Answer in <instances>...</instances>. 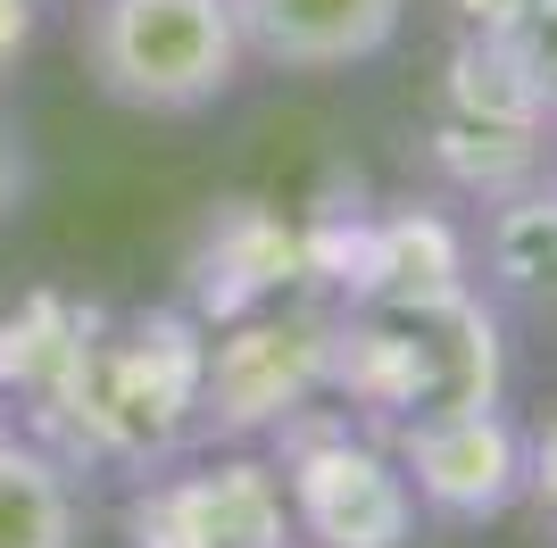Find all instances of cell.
<instances>
[{
    "mask_svg": "<svg viewBox=\"0 0 557 548\" xmlns=\"http://www.w3.org/2000/svg\"><path fill=\"white\" fill-rule=\"evenodd\" d=\"M0 433H9V399H0Z\"/></svg>",
    "mask_w": 557,
    "mask_h": 548,
    "instance_id": "cell-16",
    "label": "cell"
},
{
    "mask_svg": "<svg viewBox=\"0 0 557 548\" xmlns=\"http://www.w3.org/2000/svg\"><path fill=\"white\" fill-rule=\"evenodd\" d=\"M0 548H84L75 474L25 433H0Z\"/></svg>",
    "mask_w": 557,
    "mask_h": 548,
    "instance_id": "cell-11",
    "label": "cell"
},
{
    "mask_svg": "<svg viewBox=\"0 0 557 548\" xmlns=\"http://www.w3.org/2000/svg\"><path fill=\"white\" fill-rule=\"evenodd\" d=\"M25 183H34V166H25V141H17V125H0V225L17 216Z\"/></svg>",
    "mask_w": 557,
    "mask_h": 548,
    "instance_id": "cell-15",
    "label": "cell"
},
{
    "mask_svg": "<svg viewBox=\"0 0 557 548\" xmlns=\"http://www.w3.org/2000/svg\"><path fill=\"white\" fill-rule=\"evenodd\" d=\"M524 507L557 532V399L524 424Z\"/></svg>",
    "mask_w": 557,
    "mask_h": 548,
    "instance_id": "cell-13",
    "label": "cell"
},
{
    "mask_svg": "<svg viewBox=\"0 0 557 548\" xmlns=\"http://www.w3.org/2000/svg\"><path fill=\"white\" fill-rule=\"evenodd\" d=\"M549 150H557V125L533 109V91L516 84V67L491 42L458 34V50L442 59V84H433V125H424L433 175L491 208L549 175Z\"/></svg>",
    "mask_w": 557,
    "mask_h": 548,
    "instance_id": "cell-5",
    "label": "cell"
},
{
    "mask_svg": "<svg viewBox=\"0 0 557 548\" xmlns=\"http://www.w3.org/2000/svg\"><path fill=\"white\" fill-rule=\"evenodd\" d=\"M75 50L100 100L134 116H200L250 67L233 0H84Z\"/></svg>",
    "mask_w": 557,
    "mask_h": 548,
    "instance_id": "cell-3",
    "label": "cell"
},
{
    "mask_svg": "<svg viewBox=\"0 0 557 548\" xmlns=\"http://www.w3.org/2000/svg\"><path fill=\"white\" fill-rule=\"evenodd\" d=\"M125 540L134 548H300V524H292L275 457L225 449L141 482L125 499Z\"/></svg>",
    "mask_w": 557,
    "mask_h": 548,
    "instance_id": "cell-6",
    "label": "cell"
},
{
    "mask_svg": "<svg viewBox=\"0 0 557 548\" xmlns=\"http://www.w3.org/2000/svg\"><path fill=\"white\" fill-rule=\"evenodd\" d=\"M325 324L300 308H267V316L233 324L225 341H209V374H200V424L225 440L283 424L292 408L325 399Z\"/></svg>",
    "mask_w": 557,
    "mask_h": 548,
    "instance_id": "cell-8",
    "label": "cell"
},
{
    "mask_svg": "<svg viewBox=\"0 0 557 548\" xmlns=\"http://www.w3.org/2000/svg\"><path fill=\"white\" fill-rule=\"evenodd\" d=\"M499 383H508V341L474 283L349 299L325 324V390L374 433L442 408H491Z\"/></svg>",
    "mask_w": 557,
    "mask_h": 548,
    "instance_id": "cell-1",
    "label": "cell"
},
{
    "mask_svg": "<svg viewBox=\"0 0 557 548\" xmlns=\"http://www.w3.org/2000/svg\"><path fill=\"white\" fill-rule=\"evenodd\" d=\"M200 374H209V341L184 316H134L109 341L75 324L34 390L75 415V440L92 457H166L200 424Z\"/></svg>",
    "mask_w": 557,
    "mask_h": 548,
    "instance_id": "cell-2",
    "label": "cell"
},
{
    "mask_svg": "<svg viewBox=\"0 0 557 548\" xmlns=\"http://www.w3.org/2000/svg\"><path fill=\"white\" fill-rule=\"evenodd\" d=\"M34 34H42V0H0V75H17Z\"/></svg>",
    "mask_w": 557,
    "mask_h": 548,
    "instance_id": "cell-14",
    "label": "cell"
},
{
    "mask_svg": "<svg viewBox=\"0 0 557 548\" xmlns=\"http://www.w3.org/2000/svg\"><path fill=\"white\" fill-rule=\"evenodd\" d=\"M458 25L508 59L533 109L557 125V0H458Z\"/></svg>",
    "mask_w": 557,
    "mask_h": 548,
    "instance_id": "cell-12",
    "label": "cell"
},
{
    "mask_svg": "<svg viewBox=\"0 0 557 548\" xmlns=\"http://www.w3.org/2000/svg\"><path fill=\"white\" fill-rule=\"evenodd\" d=\"M383 440L399 449V474L433 524H499L524 499V424L499 399L392 424Z\"/></svg>",
    "mask_w": 557,
    "mask_h": 548,
    "instance_id": "cell-7",
    "label": "cell"
},
{
    "mask_svg": "<svg viewBox=\"0 0 557 548\" xmlns=\"http://www.w3.org/2000/svg\"><path fill=\"white\" fill-rule=\"evenodd\" d=\"M275 474L292 524L317 548H408L417 540V490L399 474V449L349 408H292L275 424Z\"/></svg>",
    "mask_w": 557,
    "mask_h": 548,
    "instance_id": "cell-4",
    "label": "cell"
},
{
    "mask_svg": "<svg viewBox=\"0 0 557 548\" xmlns=\"http://www.w3.org/2000/svg\"><path fill=\"white\" fill-rule=\"evenodd\" d=\"M483 291L533 324H557V175L524 183L483 216Z\"/></svg>",
    "mask_w": 557,
    "mask_h": 548,
    "instance_id": "cell-10",
    "label": "cell"
},
{
    "mask_svg": "<svg viewBox=\"0 0 557 548\" xmlns=\"http://www.w3.org/2000/svg\"><path fill=\"white\" fill-rule=\"evenodd\" d=\"M242 50L283 75H349L383 59L408 25V0H233Z\"/></svg>",
    "mask_w": 557,
    "mask_h": 548,
    "instance_id": "cell-9",
    "label": "cell"
}]
</instances>
